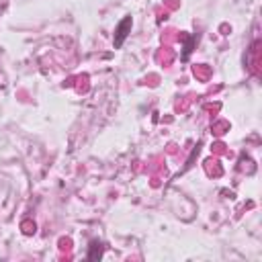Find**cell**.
<instances>
[{"mask_svg": "<svg viewBox=\"0 0 262 262\" xmlns=\"http://www.w3.org/2000/svg\"><path fill=\"white\" fill-rule=\"evenodd\" d=\"M131 25H133V21H131V17H125L119 25H117V29H115V39H113V43H115V49H119L123 43H125V39H127V35L131 33Z\"/></svg>", "mask_w": 262, "mask_h": 262, "instance_id": "obj_1", "label": "cell"}, {"mask_svg": "<svg viewBox=\"0 0 262 262\" xmlns=\"http://www.w3.org/2000/svg\"><path fill=\"white\" fill-rule=\"evenodd\" d=\"M88 258H90V260H94V258H101V244H96V242L92 244V252L88 254Z\"/></svg>", "mask_w": 262, "mask_h": 262, "instance_id": "obj_2", "label": "cell"}]
</instances>
